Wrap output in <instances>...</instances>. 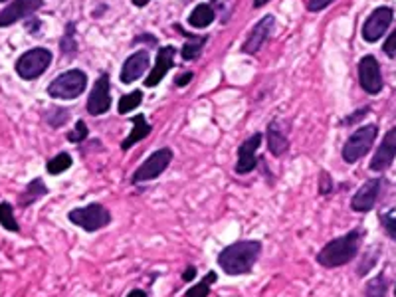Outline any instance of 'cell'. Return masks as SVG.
<instances>
[{"mask_svg":"<svg viewBox=\"0 0 396 297\" xmlns=\"http://www.w3.org/2000/svg\"><path fill=\"white\" fill-rule=\"evenodd\" d=\"M261 254V242L258 240H240L226 246L218 254L220 270L228 275H244L256 266Z\"/></svg>","mask_w":396,"mask_h":297,"instance_id":"6da1fadb","label":"cell"},{"mask_svg":"<svg viewBox=\"0 0 396 297\" xmlns=\"http://www.w3.org/2000/svg\"><path fill=\"white\" fill-rule=\"evenodd\" d=\"M361 240H363V232L361 230H351L349 234L339 236L335 240L323 246V250L317 254V262L323 268H339L349 264L351 260H355L361 248Z\"/></svg>","mask_w":396,"mask_h":297,"instance_id":"7a4b0ae2","label":"cell"},{"mask_svg":"<svg viewBox=\"0 0 396 297\" xmlns=\"http://www.w3.org/2000/svg\"><path fill=\"white\" fill-rule=\"evenodd\" d=\"M69 222H74L76 226H80L85 232H97V230L105 228L111 222L110 210L99 203H92L82 208H74L69 210Z\"/></svg>","mask_w":396,"mask_h":297,"instance_id":"3957f363","label":"cell"},{"mask_svg":"<svg viewBox=\"0 0 396 297\" xmlns=\"http://www.w3.org/2000/svg\"><path fill=\"white\" fill-rule=\"evenodd\" d=\"M85 85H87V76L82 69H69L48 85V94L54 99H74L85 92Z\"/></svg>","mask_w":396,"mask_h":297,"instance_id":"277c9868","label":"cell"},{"mask_svg":"<svg viewBox=\"0 0 396 297\" xmlns=\"http://www.w3.org/2000/svg\"><path fill=\"white\" fill-rule=\"evenodd\" d=\"M377 133H379L377 125H365V127L356 129L355 133L349 137V141L345 143V147H343V159L349 164L363 159L372 147Z\"/></svg>","mask_w":396,"mask_h":297,"instance_id":"5b68a950","label":"cell"},{"mask_svg":"<svg viewBox=\"0 0 396 297\" xmlns=\"http://www.w3.org/2000/svg\"><path fill=\"white\" fill-rule=\"evenodd\" d=\"M52 64V54L46 48H34L28 50L26 54L20 56V60L16 62V71L22 80H36L48 69Z\"/></svg>","mask_w":396,"mask_h":297,"instance_id":"8992f818","label":"cell"},{"mask_svg":"<svg viewBox=\"0 0 396 297\" xmlns=\"http://www.w3.org/2000/svg\"><path fill=\"white\" fill-rule=\"evenodd\" d=\"M173 161V151L171 148H159L150 155L147 161L143 162L139 169H137L133 176H131V183L137 185V183H149V180H155L157 176H161L169 169V164Z\"/></svg>","mask_w":396,"mask_h":297,"instance_id":"52a82bcc","label":"cell"},{"mask_svg":"<svg viewBox=\"0 0 396 297\" xmlns=\"http://www.w3.org/2000/svg\"><path fill=\"white\" fill-rule=\"evenodd\" d=\"M359 81H361V87L367 94H381V90H383V76H381V66H379L375 56H365L359 62Z\"/></svg>","mask_w":396,"mask_h":297,"instance_id":"ba28073f","label":"cell"},{"mask_svg":"<svg viewBox=\"0 0 396 297\" xmlns=\"http://www.w3.org/2000/svg\"><path fill=\"white\" fill-rule=\"evenodd\" d=\"M261 139H264L261 133H254V135L248 137L246 141L240 145V148H238V162L234 167V171L238 175H248V173H252L256 169V164H258L256 151L260 148Z\"/></svg>","mask_w":396,"mask_h":297,"instance_id":"9c48e42d","label":"cell"},{"mask_svg":"<svg viewBox=\"0 0 396 297\" xmlns=\"http://www.w3.org/2000/svg\"><path fill=\"white\" fill-rule=\"evenodd\" d=\"M393 22V10L388 6H381L370 14L363 26V38L367 42H377Z\"/></svg>","mask_w":396,"mask_h":297,"instance_id":"30bf717a","label":"cell"},{"mask_svg":"<svg viewBox=\"0 0 396 297\" xmlns=\"http://www.w3.org/2000/svg\"><path fill=\"white\" fill-rule=\"evenodd\" d=\"M111 105V95H110V76L101 74L97 78L96 85L89 94V101H87V113L89 115H101L105 113Z\"/></svg>","mask_w":396,"mask_h":297,"instance_id":"8fae6325","label":"cell"},{"mask_svg":"<svg viewBox=\"0 0 396 297\" xmlns=\"http://www.w3.org/2000/svg\"><path fill=\"white\" fill-rule=\"evenodd\" d=\"M396 157V127H393L386 135H384L381 147L377 148L372 161H370V171L375 173H383L386 171Z\"/></svg>","mask_w":396,"mask_h":297,"instance_id":"7c38bea8","label":"cell"},{"mask_svg":"<svg viewBox=\"0 0 396 297\" xmlns=\"http://www.w3.org/2000/svg\"><path fill=\"white\" fill-rule=\"evenodd\" d=\"M42 0H14L10 6H6L2 12H0V28H6L26 18L30 14H34L38 8H40Z\"/></svg>","mask_w":396,"mask_h":297,"instance_id":"4fadbf2b","label":"cell"},{"mask_svg":"<svg viewBox=\"0 0 396 297\" xmlns=\"http://www.w3.org/2000/svg\"><path fill=\"white\" fill-rule=\"evenodd\" d=\"M379 192H381V178H370L355 192V196L351 201V208L355 212H369L377 204Z\"/></svg>","mask_w":396,"mask_h":297,"instance_id":"5bb4252c","label":"cell"},{"mask_svg":"<svg viewBox=\"0 0 396 297\" xmlns=\"http://www.w3.org/2000/svg\"><path fill=\"white\" fill-rule=\"evenodd\" d=\"M273 24H275V22H273V16H264L260 22L252 28V32L248 34V40L244 42V46H242L244 54H256V52L260 50L261 46H264V42L270 38Z\"/></svg>","mask_w":396,"mask_h":297,"instance_id":"9a60e30c","label":"cell"},{"mask_svg":"<svg viewBox=\"0 0 396 297\" xmlns=\"http://www.w3.org/2000/svg\"><path fill=\"white\" fill-rule=\"evenodd\" d=\"M175 48L173 46H164L159 50V54H157V64H155V68L150 69L149 78L145 80V85L147 87H155V85H159L161 80H163L164 76H166V71L173 68V64H175Z\"/></svg>","mask_w":396,"mask_h":297,"instance_id":"2e32d148","label":"cell"},{"mask_svg":"<svg viewBox=\"0 0 396 297\" xmlns=\"http://www.w3.org/2000/svg\"><path fill=\"white\" fill-rule=\"evenodd\" d=\"M149 52H145V50L129 56V58L125 60L123 68H121V81H123V83H131V81L139 80V78L149 69Z\"/></svg>","mask_w":396,"mask_h":297,"instance_id":"e0dca14e","label":"cell"},{"mask_svg":"<svg viewBox=\"0 0 396 297\" xmlns=\"http://www.w3.org/2000/svg\"><path fill=\"white\" fill-rule=\"evenodd\" d=\"M46 194H48V187L44 185V180L42 178H34V180L28 183L24 192L18 196V204H20V208H26V206L34 204L36 201H40L42 196H46Z\"/></svg>","mask_w":396,"mask_h":297,"instance_id":"ac0fdd59","label":"cell"},{"mask_svg":"<svg viewBox=\"0 0 396 297\" xmlns=\"http://www.w3.org/2000/svg\"><path fill=\"white\" fill-rule=\"evenodd\" d=\"M266 137H268V148L272 151V155H275V157H282L289 148V141H287L286 133H282V129L277 127V121L270 123Z\"/></svg>","mask_w":396,"mask_h":297,"instance_id":"d6986e66","label":"cell"},{"mask_svg":"<svg viewBox=\"0 0 396 297\" xmlns=\"http://www.w3.org/2000/svg\"><path fill=\"white\" fill-rule=\"evenodd\" d=\"M131 121H133V131L129 133V137L125 139L123 143H121V148H129L133 147L135 143H139V141H143L145 137L149 135L150 133V125L147 123V119H145V115H137V117H131Z\"/></svg>","mask_w":396,"mask_h":297,"instance_id":"ffe728a7","label":"cell"},{"mask_svg":"<svg viewBox=\"0 0 396 297\" xmlns=\"http://www.w3.org/2000/svg\"><path fill=\"white\" fill-rule=\"evenodd\" d=\"M214 22V8L210 4H198L189 16V24L192 28H206Z\"/></svg>","mask_w":396,"mask_h":297,"instance_id":"44dd1931","label":"cell"},{"mask_svg":"<svg viewBox=\"0 0 396 297\" xmlns=\"http://www.w3.org/2000/svg\"><path fill=\"white\" fill-rule=\"evenodd\" d=\"M206 44V36H187V42L182 46V60L191 62V60H196L203 46Z\"/></svg>","mask_w":396,"mask_h":297,"instance_id":"7402d4cb","label":"cell"},{"mask_svg":"<svg viewBox=\"0 0 396 297\" xmlns=\"http://www.w3.org/2000/svg\"><path fill=\"white\" fill-rule=\"evenodd\" d=\"M0 226L6 228L8 232H18L20 226L14 218V210L10 203H0Z\"/></svg>","mask_w":396,"mask_h":297,"instance_id":"603a6c76","label":"cell"},{"mask_svg":"<svg viewBox=\"0 0 396 297\" xmlns=\"http://www.w3.org/2000/svg\"><path fill=\"white\" fill-rule=\"evenodd\" d=\"M69 167H71V157H69L68 153H58L52 161L48 162V173L50 175H62V173H66Z\"/></svg>","mask_w":396,"mask_h":297,"instance_id":"cb8c5ba5","label":"cell"},{"mask_svg":"<svg viewBox=\"0 0 396 297\" xmlns=\"http://www.w3.org/2000/svg\"><path fill=\"white\" fill-rule=\"evenodd\" d=\"M214 282H216V273H214V271H208L200 284H196L187 291V297H208V294H210V284H214Z\"/></svg>","mask_w":396,"mask_h":297,"instance_id":"d4e9b609","label":"cell"},{"mask_svg":"<svg viewBox=\"0 0 396 297\" xmlns=\"http://www.w3.org/2000/svg\"><path fill=\"white\" fill-rule=\"evenodd\" d=\"M143 103V92H131V94H127L121 97V101H119V113L125 115V113H129V111H133L137 109L139 105Z\"/></svg>","mask_w":396,"mask_h":297,"instance_id":"484cf974","label":"cell"},{"mask_svg":"<svg viewBox=\"0 0 396 297\" xmlns=\"http://www.w3.org/2000/svg\"><path fill=\"white\" fill-rule=\"evenodd\" d=\"M386 296V280L383 275L372 278L365 287V297H384Z\"/></svg>","mask_w":396,"mask_h":297,"instance_id":"4316f807","label":"cell"},{"mask_svg":"<svg viewBox=\"0 0 396 297\" xmlns=\"http://www.w3.org/2000/svg\"><path fill=\"white\" fill-rule=\"evenodd\" d=\"M68 109L64 108H52L46 113V121L50 123L52 127H62L64 123L68 121Z\"/></svg>","mask_w":396,"mask_h":297,"instance_id":"83f0119b","label":"cell"},{"mask_svg":"<svg viewBox=\"0 0 396 297\" xmlns=\"http://www.w3.org/2000/svg\"><path fill=\"white\" fill-rule=\"evenodd\" d=\"M71 32H74V26L69 24V26L66 28V36L62 38V52L66 56H76V50H78V46H76V40H74Z\"/></svg>","mask_w":396,"mask_h":297,"instance_id":"f1b7e54d","label":"cell"},{"mask_svg":"<svg viewBox=\"0 0 396 297\" xmlns=\"http://www.w3.org/2000/svg\"><path fill=\"white\" fill-rule=\"evenodd\" d=\"M87 133H89V131H87V125L83 121H78L76 123V129L68 135V141L69 143H82V141L87 139Z\"/></svg>","mask_w":396,"mask_h":297,"instance_id":"f546056e","label":"cell"},{"mask_svg":"<svg viewBox=\"0 0 396 297\" xmlns=\"http://www.w3.org/2000/svg\"><path fill=\"white\" fill-rule=\"evenodd\" d=\"M381 220H383V226H384V230H386V234H388V236H393V238H396V217L384 214Z\"/></svg>","mask_w":396,"mask_h":297,"instance_id":"4dcf8cb0","label":"cell"},{"mask_svg":"<svg viewBox=\"0 0 396 297\" xmlns=\"http://www.w3.org/2000/svg\"><path fill=\"white\" fill-rule=\"evenodd\" d=\"M383 50H384V54L386 56H393L396 54V30L386 38V42H384V46H383Z\"/></svg>","mask_w":396,"mask_h":297,"instance_id":"1f68e13d","label":"cell"},{"mask_svg":"<svg viewBox=\"0 0 396 297\" xmlns=\"http://www.w3.org/2000/svg\"><path fill=\"white\" fill-rule=\"evenodd\" d=\"M333 0H309V10L311 12H319V10H323V8H327L329 4H331Z\"/></svg>","mask_w":396,"mask_h":297,"instance_id":"d6a6232c","label":"cell"},{"mask_svg":"<svg viewBox=\"0 0 396 297\" xmlns=\"http://www.w3.org/2000/svg\"><path fill=\"white\" fill-rule=\"evenodd\" d=\"M333 189V183H331V176L327 173H321V194H329Z\"/></svg>","mask_w":396,"mask_h":297,"instance_id":"836d02e7","label":"cell"},{"mask_svg":"<svg viewBox=\"0 0 396 297\" xmlns=\"http://www.w3.org/2000/svg\"><path fill=\"white\" fill-rule=\"evenodd\" d=\"M191 80H192V74H180V76H177L175 83H177L178 87H184V85H187Z\"/></svg>","mask_w":396,"mask_h":297,"instance_id":"e575fe53","label":"cell"},{"mask_svg":"<svg viewBox=\"0 0 396 297\" xmlns=\"http://www.w3.org/2000/svg\"><path fill=\"white\" fill-rule=\"evenodd\" d=\"M194 275H196V268H192V266L182 271V280H184V282H192V280H194Z\"/></svg>","mask_w":396,"mask_h":297,"instance_id":"d590c367","label":"cell"},{"mask_svg":"<svg viewBox=\"0 0 396 297\" xmlns=\"http://www.w3.org/2000/svg\"><path fill=\"white\" fill-rule=\"evenodd\" d=\"M365 113H369V109H361L359 113H353V115H351V117H349V119H347V121H345V123H347V125H351V123L359 121V119H361V117H363Z\"/></svg>","mask_w":396,"mask_h":297,"instance_id":"8d00e7d4","label":"cell"},{"mask_svg":"<svg viewBox=\"0 0 396 297\" xmlns=\"http://www.w3.org/2000/svg\"><path fill=\"white\" fill-rule=\"evenodd\" d=\"M137 42H147V44H157V38L155 36H139Z\"/></svg>","mask_w":396,"mask_h":297,"instance_id":"74e56055","label":"cell"},{"mask_svg":"<svg viewBox=\"0 0 396 297\" xmlns=\"http://www.w3.org/2000/svg\"><path fill=\"white\" fill-rule=\"evenodd\" d=\"M127 297H147V294L141 291V289H133V291H129V296Z\"/></svg>","mask_w":396,"mask_h":297,"instance_id":"f35d334b","label":"cell"},{"mask_svg":"<svg viewBox=\"0 0 396 297\" xmlns=\"http://www.w3.org/2000/svg\"><path fill=\"white\" fill-rule=\"evenodd\" d=\"M131 2H133L135 6H139V8H141V6H147L150 0H131Z\"/></svg>","mask_w":396,"mask_h":297,"instance_id":"ab89813d","label":"cell"},{"mask_svg":"<svg viewBox=\"0 0 396 297\" xmlns=\"http://www.w3.org/2000/svg\"><path fill=\"white\" fill-rule=\"evenodd\" d=\"M270 0H254V8H261L264 4H268Z\"/></svg>","mask_w":396,"mask_h":297,"instance_id":"60d3db41","label":"cell"},{"mask_svg":"<svg viewBox=\"0 0 396 297\" xmlns=\"http://www.w3.org/2000/svg\"><path fill=\"white\" fill-rule=\"evenodd\" d=\"M395 296H396V289H395Z\"/></svg>","mask_w":396,"mask_h":297,"instance_id":"b9f144b4","label":"cell"},{"mask_svg":"<svg viewBox=\"0 0 396 297\" xmlns=\"http://www.w3.org/2000/svg\"><path fill=\"white\" fill-rule=\"evenodd\" d=\"M0 2H4V0H0Z\"/></svg>","mask_w":396,"mask_h":297,"instance_id":"7bdbcfd3","label":"cell"}]
</instances>
